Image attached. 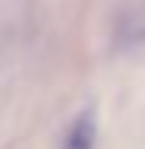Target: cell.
I'll list each match as a JSON object with an SVG mask.
<instances>
[{
    "label": "cell",
    "instance_id": "cell-1",
    "mask_svg": "<svg viewBox=\"0 0 145 149\" xmlns=\"http://www.w3.org/2000/svg\"><path fill=\"white\" fill-rule=\"evenodd\" d=\"M95 136H98V127H95V118L91 111L79 114L76 124L69 127L66 140H63V149H95Z\"/></svg>",
    "mask_w": 145,
    "mask_h": 149
}]
</instances>
